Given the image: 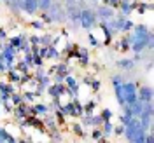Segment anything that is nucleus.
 Masks as SVG:
<instances>
[{
  "label": "nucleus",
  "mask_w": 154,
  "mask_h": 143,
  "mask_svg": "<svg viewBox=\"0 0 154 143\" xmlns=\"http://www.w3.org/2000/svg\"><path fill=\"white\" fill-rule=\"evenodd\" d=\"M96 25V14L93 9L82 7L79 12V26H82L84 30H91Z\"/></svg>",
  "instance_id": "1"
},
{
  "label": "nucleus",
  "mask_w": 154,
  "mask_h": 143,
  "mask_svg": "<svg viewBox=\"0 0 154 143\" xmlns=\"http://www.w3.org/2000/svg\"><path fill=\"white\" fill-rule=\"evenodd\" d=\"M48 14H49V18H51L53 23H65V21H67L65 9H63L60 4H56L54 0H53V4H51V7H49Z\"/></svg>",
  "instance_id": "2"
},
{
  "label": "nucleus",
  "mask_w": 154,
  "mask_h": 143,
  "mask_svg": "<svg viewBox=\"0 0 154 143\" xmlns=\"http://www.w3.org/2000/svg\"><path fill=\"white\" fill-rule=\"evenodd\" d=\"M137 84L135 82H123V96H125V105H131L133 101L138 100L137 94Z\"/></svg>",
  "instance_id": "3"
},
{
  "label": "nucleus",
  "mask_w": 154,
  "mask_h": 143,
  "mask_svg": "<svg viewBox=\"0 0 154 143\" xmlns=\"http://www.w3.org/2000/svg\"><path fill=\"white\" fill-rule=\"evenodd\" d=\"M0 52H2V56H4L5 63H7V68H14V61H16V54H18L16 47H12L11 44H5Z\"/></svg>",
  "instance_id": "4"
},
{
  "label": "nucleus",
  "mask_w": 154,
  "mask_h": 143,
  "mask_svg": "<svg viewBox=\"0 0 154 143\" xmlns=\"http://www.w3.org/2000/svg\"><path fill=\"white\" fill-rule=\"evenodd\" d=\"M96 19H100V21H109L110 18H114L116 16V12H114V9L112 7H109V5H100L98 9H96Z\"/></svg>",
  "instance_id": "5"
},
{
  "label": "nucleus",
  "mask_w": 154,
  "mask_h": 143,
  "mask_svg": "<svg viewBox=\"0 0 154 143\" xmlns=\"http://www.w3.org/2000/svg\"><path fill=\"white\" fill-rule=\"evenodd\" d=\"M137 94H138V100H142V101H152V87L151 86L137 87Z\"/></svg>",
  "instance_id": "6"
},
{
  "label": "nucleus",
  "mask_w": 154,
  "mask_h": 143,
  "mask_svg": "<svg viewBox=\"0 0 154 143\" xmlns=\"http://www.w3.org/2000/svg\"><path fill=\"white\" fill-rule=\"evenodd\" d=\"M38 9V0H23V4H21V10H25L26 14H35Z\"/></svg>",
  "instance_id": "7"
},
{
  "label": "nucleus",
  "mask_w": 154,
  "mask_h": 143,
  "mask_svg": "<svg viewBox=\"0 0 154 143\" xmlns=\"http://www.w3.org/2000/svg\"><path fill=\"white\" fill-rule=\"evenodd\" d=\"M63 84H65V87H68V89H72L74 93H77L79 94V89H81V84L77 82V79L74 75H70V73H67L65 75V79H63Z\"/></svg>",
  "instance_id": "8"
},
{
  "label": "nucleus",
  "mask_w": 154,
  "mask_h": 143,
  "mask_svg": "<svg viewBox=\"0 0 154 143\" xmlns=\"http://www.w3.org/2000/svg\"><path fill=\"white\" fill-rule=\"evenodd\" d=\"M135 7H137V2H131V0H128V2H121L117 9H121V14H123L125 18H128L131 12H135Z\"/></svg>",
  "instance_id": "9"
},
{
  "label": "nucleus",
  "mask_w": 154,
  "mask_h": 143,
  "mask_svg": "<svg viewBox=\"0 0 154 143\" xmlns=\"http://www.w3.org/2000/svg\"><path fill=\"white\" fill-rule=\"evenodd\" d=\"M117 67L121 70H125V72H131V70H135V61L131 58H123V59L117 61Z\"/></svg>",
  "instance_id": "10"
},
{
  "label": "nucleus",
  "mask_w": 154,
  "mask_h": 143,
  "mask_svg": "<svg viewBox=\"0 0 154 143\" xmlns=\"http://www.w3.org/2000/svg\"><path fill=\"white\" fill-rule=\"evenodd\" d=\"M32 114L35 117H44L46 114H49V105H44V103H37V105L32 106Z\"/></svg>",
  "instance_id": "11"
},
{
  "label": "nucleus",
  "mask_w": 154,
  "mask_h": 143,
  "mask_svg": "<svg viewBox=\"0 0 154 143\" xmlns=\"http://www.w3.org/2000/svg\"><path fill=\"white\" fill-rule=\"evenodd\" d=\"M58 108H60V110H61L65 115H77V114H75V105H74V101H72V100H70L68 103H65V105L61 103Z\"/></svg>",
  "instance_id": "12"
},
{
  "label": "nucleus",
  "mask_w": 154,
  "mask_h": 143,
  "mask_svg": "<svg viewBox=\"0 0 154 143\" xmlns=\"http://www.w3.org/2000/svg\"><path fill=\"white\" fill-rule=\"evenodd\" d=\"M14 142H18V138L9 134L4 127H0V143H14Z\"/></svg>",
  "instance_id": "13"
},
{
  "label": "nucleus",
  "mask_w": 154,
  "mask_h": 143,
  "mask_svg": "<svg viewBox=\"0 0 154 143\" xmlns=\"http://www.w3.org/2000/svg\"><path fill=\"white\" fill-rule=\"evenodd\" d=\"M60 49L56 46H48V54H46V59H60Z\"/></svg>",
  "instance_id": "14"
},
{
  "label": "nucleus",
  "mask_w": 154,
  "mask_h": 143,
  "mask_svg": "<svg viewBox=\"0 0 154 143\" xmlns=\"http://www.w3.org/2000/svg\"><path fill=\"white\" fill-rule=\"evenodd\" d=\"M100 126H102V133H103V136H105V138H109V136L112 134V129H114L112 121H103Z\"/></svg>",
  "instance_id": "15"
},
{
  "label": "nucleus",
  "mask_w": 154,
  "mask_h": 143,
  "mask_svg": "<svg viewBox=\"0 0 154 143\" xmlns=\"http://www.w3.org/2000/svg\"><path fill=\"white\" fill-rule=\"evenodd\" d=\"M114 91H116V100H117V103L123 106V105H125V96H123V84L116 86V87H114Z\"/></svg>",
  "instance_id": "16"
},
{
  "label": "nucleus",
  "mask_w": 154,
  "mask_h": 143,
  "mask_svg": "<svg viewBox=\"0 0 154 143\" xmlns=\"http://www.w3.org/2000/svg\"><path fill=\"white\" fill-rule=\"evenodd\" d=\"M145 10H152V4H137V7H135V12L137 14H145Z\"/></svg>",
  "instance_id": "17"
},
{
  "label": "nucleus",
  "mask_w": 154,
  "mask_h": 143,
  "mask_svg": "<svg viewBox=\"0 0 154 143\" xmlns=\"http://www.w3.org/2000/svg\"><path fill=\"white\" fill-rule=\"evenodd\" d=\"M9 80L11 82H21V73H19L16 68H9Z\"/></svg>",
  "instance_id": "18"
},
{
  "label": "nucleus",
  "mask_w": 154,
  "mask_h": 143,
  "mask_svg": "<svg viewBox=\"0 0 154 143\" xmlns=\"http://www.w3.org/2000/svg\"><path fill=\"white\" fill-rule=\"evenodd\" d=\"M23 38H26V35H16V37H11V38H7V40H9V44L12 47L18 49L19 46H21V42H23Z\"/></svg>",
  "instance_id": "19"
},
{
  "label": "nucleus",
  "mask_w": 154,
  "mask_h": 143,
  "mask_svg": "<svg viewBox=\"0 0 154 143\" xmlns=\"http://www.w3.org/2000/svg\"><path fill=\"white\" fill-rule=\"evenodd\" d=\"M133 26H135V23L130 18H126L125 23H123V26H121V31H123V33H128V31H131V28H133Z\"/></svg>",
  "instance_id": "20"
},
{
  "label": "nucleus",
  "mask_w": 154,
  "mask_h": 143,
  "mask_svg": "<svg viewBox=\"0 0 154 143\" xmlns=\"http://www.w3.org/2000/svg\"><path fill=\"white\" fill-rule=\"evenodd\" d=\"M21 96H23V101H25V103H33V101H35V98H37L33 91H26V93H23Z\"/></svg>",
  "instance_id": "21"
},
{
  "label": "nucleus",
  "mask_w": 154,
  "mask_h": 143,
  "mask_svg": "<svg viewBox=\"0 0 154 143\" xmlns=\"http://www.w3.org/2000/svg\"><path fill=\"white\" fill-rule=\"evenodd\" d=\"M9 100H11V103H12L14 106L19 105V103H23V96L19 94V93H16V91H14V93L9 96Z\"/></svg>",
  "instance_id": "22"
},
{
  "label": "nucleus",
  "mask_w": 154,
  "mask_h": 143,
  "mask_svg": "<svg viewBox=\"0 0 154 143\" xmlns=\"http://www.w3.org/2000/svg\"><path fill=\"white\" fill-rule=\"evenodd\" d=\"M51 4H53V0H38V9L42 10V12H48Z\"/></svg>",
  "instance_id": "23"
},
{
  "label": "nucleus",
  "mask_w": 154,
  "mask_h": 143,
  "mask_svg": "<svg viewBox=\"0 0 154 143\" xmlns=\"http://www.w3.org/2000/svg\"><path fill=\"white\" fill-rule=\"evenodd\" d=\"M112 117H114V112H112V110H109V108H105V110L100 114V119H102V122H103V121H110Z\"/></svg>",
  "instance_id": "24"
},
{
  "label": "nucleus",
  "mask_w": 154,
  "mask_h": 143,
  "mask_svg": "<svg viewBox=\"0 0 154 143\" xmlns=\"http://www.w3.org/2000/svg\"><path fill=\"white\" fill-rule=\"evenodd\" d=\"M23 61H25L28 67H33V54H32V51H26V52H25V56H23Z\"/></svg>",
  "instance_id": "25"
},
{
  "label": "nucleus",
  "mask_w": 154,
  "mask_h": 143,
  "mask_svg": "<svg viewBox=\"0 0 154 143\" xmlns=\"http://www.w3.org/2000/svg\"><path fill=\"white\" fill-rule=\"evenodd\" d=\"M51 40H53V35L44 33V35L40 37V46H51Z\"/></svg>",
  "instance_id": "26"
},
{
  "label": "nucleus",
  "mask_w": 154,
  "mask_h": 143,
  "mask_svg": "<svg viewBox=\"0 0 154 143\" xmlns=\"http://www.w3.org/2000/svg\"><path fill=\"white\" fill-rule=\"evenodd\" d=\"M88 40H89V44H91L93 47H100V42L96 40V37H95V35H93V33H91V31L88 33Z\"/></svg>",
  "instance_id": "27"
},
{
  "label": "nucleus",
  "mask_w": 154,
  "mask_h": 143,
  "mask_svg": "<svg viewBox=\"0 0 154 143\" xmlns=\"http://www.w3.org/2000/svg\"><path fill=\"white\" fill-rule=\"evenodd\" d=\"M103 4L109 5V7H112V9H117L119 4H121V0H103Z\"/></svg>",
  "instance_id": "28"
},
{
  "label": "nucleus",
  "mask_w": 154,
  "mask_h": 143,
  "mask_svg": "<svg viewBox=\"0 0 154 143\" xmlns=\"http://www.w3.org/2000/svg\"><path fill=\"white\" fill-rule=\"evenodd\" d=\"M72 131L77 136H84V133H82V124H72Z\"/></svg>",
  "instance_id": "29"
},
{
  "label": "nucleus",
  "mask_w": 154,
  "mask_h": 143,
  "mask_svg": "<svg viewBox=\"0 0 154 143\" xmlns=\"http://www.w3.org/2000/svg\"><path fill=\"white\" fill-rule=\"evenodd\" d=\"M9 68H7V63H5V59L2 56V52H0V73H5Z\"/></svg>",
  "instance_id": "30"
},
{
  "label": "nucleus",
  "mask_w": 154,
  "mask_h": 143,
  "mask_svg": "<svg viewBox=\"0 0 154 143\" xmlns=\"http://www.w3.org/2000/svg\"><path fill=\"white\" fill-rule=\"evenodd\" d=\"M95 106H96V101H89V103H86V105H84V110H86V114H93Z\"/></svg>",
  "instance_id": "31"
},
{
  "label": "nucleus",
  "mask_w": 154,
  "mask_h": 143,
  "mask_svg": "<svg viewBox=\"0 0 154 143\" xmlns=\"http://www.w3.org/2000/svg\"><path fill=\"white\" fill-rule=\"evenodd\" d=\"M30 26L33 30H44V21H32Z\"/></svg>",
  "instance_id": "32"
},
{
  "label": "nucleus",
  "mask_w": 154,
  "mask_h": 143,
  "mask_svg": "<svg viewBox=\"0 0 154 143\" xmlns=\"http://www.w3.org/2000/svg\"><path fill=\"white\" fill-rule=\"evenodd\" d=\"M91 136H93V140H95V142H100V140H103V133H102L100 129H95Z\"/></svg>",
  "instance_id": "33"
},
{
  "label": "nucleus",
  "mask_w": 154,
  "mask_h": 143,
  "mask_svg": "<svg viewBox=\"0 0 154 143\" xmlns=\"http://www.w3.org/2000/svg\"><path fill=\"white\" fill-rule=\"evenodd\" d=\"M89 86L93 87V91H98V89H100V87H102V82H100V80H98V79H93V80H91V82H89Z\"/></svg>",
  "instance_id": "34"
},
{
  "label": "nucleus",
  "mask_w": 154,
  "mask_h": 143,
  "mask_svg": "<svg viewBox=\"0 0 154 143\" xmlns=\"http://www.w3.org/2000/svg\"><path fill=\"white\" fill-rule=\"evenodd\" d=\"M123 131H125V126H123V124L116 126L114 129H112V133H114L116 136H123Z\"/></svg>",
  "instance_id": "35"
},
{
  "label": "nucleus",
  "mask_w": 154,
  "mask_h": 143,
  "mask_svg": "<svg viewBox=\"0 0 154 143\" xmlns=\"http://www.w3.org/2000/svg\"><path fill=\"white\" fill-rule=\"evenodd\" d=\"M119 84H123V77L121 75H114L112 77V86H119Z\"/></svg>",
  "instance_id": "36"
},
{
  "label": "nucleus",
  "mask_w": 154,
  "mask_h": 143,
  "mask_svg": "<svg viewBox=\"0 0 154 143\" xmlns=\"http://www.w3.org/2000/svg\"><path fill=\"white\" fill-rule=\"evenodd\" d=\"M56 75H54V79H53V82L54 84H61L63 82V79H65V75H61V73H58V72H54Z\"/></svg>",
  "instance_id": "37"
},
{
  "label": "nucleus",
  "mask_w": 154,
  "mask_h": 143,
  "mask_svg": "<svg viewBox=\"0 0 154 143\" xmlns=\"http://www.w3.org/2000/svg\"><path fill=\"white\" fill-rule=\"evenodd\" d=\"M30 44H32V46H40V37L32 35V37H30Z\"/></svg>",
  "instance_id": "38"
},
{
  "label": "nucleus",
  "mask_w": 154,
  "mask_h": 143,
  "mask_svg": "<svg viewBox=\"0 0 154 143\" xmlns=\"http://www.w3.org/2000/svg\"><path fill=\"white\" fill-rule=\"evenodd\" d=\"M40 21H46V23H53V21H51V18H49L48 12H42V14H40Z\"/></svg>",
  "instance_id": "39"
},
{
  "label": "nucleus",
  "mask_w": 154,
  "mask_h": 143,
  "mask_svg": "<svg viewBox=\"0 0 154 143\" xmlns=\"http://www.w3.org/2000/svg\"><path fill=\"white\" fill-rule=\"evenodd\" d=\"M144 143H154V134L149 131V134H145V142Z\"/></svg>",
  "instance_id": "40"
},
{
  "label": "nucleus",
  "mask_w": 154,
  "mask_h": 143,
  "mask_svg": "<svg viewBox=\"0 0 154 143\" xmlns=\"http://www.w3.org/2000/svg\"><path fill=\"white\" fill-rule=\"evenodd\" d=\"M7 31H5V30L4 28H0V40H7Z\"/></svg>",
  "instance_id": "41"
},
{
  "label": "nucleus",
  "mask_w": 154,
  "mask_h": 143,
  "mask_svg": "<svg viewBox=\"0 0 154 143\" xmlns=\"http://www.w3.org/2000/svg\"><path fill=\"white\" fill-rule=\"evenodd\" d=\"M53 140H54V142H61V140H63V138H61V134H53Z\"/></svg>",
  "instance_id": "42"
},
{
  "label": "nucleus",
  "mask_w": 154,
  "mask_h": 143,
  "mask_svg": "<svg viewBox=\"0 0 154 143\" xmlns=\"http://www.w3.org/2000/svg\"><path fill=\"white\" fill-rule=\"evenodd\" d=\"M89 82H91L89 77H84V79H82V84H84V86H89Z\"/></svg>",
  "instance_id": "43"
},
{
  "label": "nucleus",
  "mask_w": 154,
  "mask_h": 143,
  "mask_svg": "<svg viewBox=\"0 0 154 143\" xmlns=\"http://www.w3.org/2000/svg\"><path fill=\"white\" fill-rule=\"evenodd\" d=\"M77 0H65V4H75Z\"/></svg>",
  "instance_id": "44"
},
{
  "label": "nucleus",
  "mask_w": 154,
  "mask_h": 143,
  "mask_svg": "<svg viewBox=\"0 0 154 143\" xmlns=\"http://www.w3.org/2000/svg\"><path fill=\"white\" fill-rule=\"evenodd\" d=\"M0 108H2V101H0ZM0 115H2V110H0Z\"/></svg>",
  "instance_id": "45"
},
{
  "label": "nucleus",
  "mask_w": 154,
  "mask_h": 143,
  "mask_svg": "<svg viewBox=\"0 0 154 143\" xmlns=\"http://www.w3.org/2000/svg\"><path fill=\"white\" fill-rule=\"evenodd\" d=\"M4 2H5V4H9V2H11V0H4Z\"/></svg>",
  "instance_id": "46"
}]
</instances>
